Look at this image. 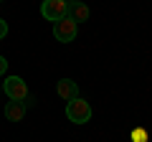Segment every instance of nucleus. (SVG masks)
<instances>
[{
  "instance_id": "obj_1",
  "label": "nucleus",
  "mask_w": 152,
  "mask_h": 142,
  "mask_svg": "<svg viewBox=\"0 0 152 142\" xmlns=\"http://www.w3.org/2000/svg\"><path fill=\"white\" fill-rule=\"evenodd\" d=\"M66 117H69V122H74V124H86V122L91 119V107H89L86 99L76 97V99H71V102L66 104Z\"/></svg>"
},
{
  "instance_id": "obj_2",
  "label": "nucleus",
  "mask_w": 152,
  "mask_h": 142,
  "mask_svg": "<svg viewBox=\"0 0 152 142\" xmlns=\"http://www.w3.org/2000/svg\"><path fill=\"white\" fill-rule=\"evenodd\" d=\"M66 13H69V5H66V0H43L41 3V15L46 18V20H61V18H66Z\"/></svg>"
},
{
  "instance_id": "obj_3",
  "label": "nucleus",
  "mask_w": 152,
  "mask_h": 142,
  "mask_svg": "<svg viewBox=\"0 0 152 142\" xmlns=\"http://www.w3.org/2000/svg\"><path fill=\"white\" fill-rule=\"evenodd\" d=\"M76 31H79V26H76L71 18H61V20L53 23V36L61 43H71V41L76 38Z\"/></svg>"
},
{
  "instance_id": "obj_4",
  "label": "nucleus",
  "mask_w": 152,
  "mask_h": 142,
  "mask_svg": "<svg viewBox=\"0 0 152 142\" xmlns=\"http://www.w3.org/2000/svg\"><path fill=\"white\" fill-rule=\"evenodd\" d=\"M5 94L13 102H23V99L28 97V84L23 81L20 76H8L5 79Z\"/></svg>"
},
{
  "instance_id": "obj_5",
  "label": "nucleus",
  "mask_w": 152,
  "mask_h": 142,
  "mask_svg": "<svg viewBox=\"0 0 152 142\" xmlns=\"http://www.w3.org/2000/svg\"><path fill=\"white\" fill-rule=\"evenodd\" d=\"M56 91H58V97L64 99V102H71V99L79 97V84L71 81V79H61V81L56 84Z\"/></svg>"
},
{
  "instance_id": "obj_6",
  "label": "nucleus",
  "mask_w": 152,
  "mask_h": 142,
  "mask_svg": "<svg viewBox=\"0 0 152 142\" xmlns=\"http://www.w3.org/2000/svg\"><path fill=\"white\" fill-rule=\"evenodd\" d=\"M89 15H91V13H89V8L84 5V3H79V0H76V3H71V5H69V13H66V18H71L76 26H79V23H86Z\"/></svg>"
},
{
  "instance_id": "obj_7",
  "label": "nucleus",
  "mask_w": 152,
  "mask_h": 142,
  "mask_svg": "<svg viewBox=\"0 0 152 142\" xmlns=\"http://www.w3.org/2000/svg\"><path fill=\"white\" fill-rule=\"evenodd\" d=\"M5 117L10 122H20L23 117H26V107H23V102H8L5 104Z\"/></svg>"
},
{
  "instance_id": "obj_8",
  "label": "nucleus",
  "mask_w": 152,
  "mask_h": 142,
  "mask_svg": "<svg viewBox=\"0 0 152 142\" xmlns=\"http://www.w3.org/2000/svg\"><path fill=\"white\" fill-rule=\"evenodd\" d=\"M132 140H134V142H147V132H145V130H140V127H137V130L132 132Z\"/></svg>"
},
{
  "instance_id": "obj_9",
  "label": "nucleus",
  "mask_w": 152,
  "mask_h": 142,
  "mask_svg": "<svg viewBox=\"0 0 152 142\" xmlns=\"http://www.w3.org/2000/svg\"><path fill=\"white\" fill-rule=\"evenodd\" d=\"M5 36H8V23L3 20V18H0V41L5 38Z\"/></svg>"
},
{
  "instance_id": "obj_10",
  "label": "nucleus",
  "mask_w": 152,
  "mask_h": 142,
  "mask_svg": "<svg viewBox=\"0 0 152 142\" xmlns=\"http://www.w3.org/2000/svg\"><path fill=\"white\" fill-rule=\"evenodd\" d=\"M5 69H8V61H5V56H0V76L5 74Z\"/></svg>"
},
{
  "instance_id": "obj_11",
  "label": "nucleus",
  "mask_w": 152,
  "mask_h": 142,
  "mask_svg": "<svg viewBox=\"0 0 152 142\" xmlns=\"http://www.w3.org/2000/svg\"><path fill=\"white\" fill-rule=\"evenodd\" d=\"M0 3H5V0H0Z\"/></svg>"
}]
</instances>
